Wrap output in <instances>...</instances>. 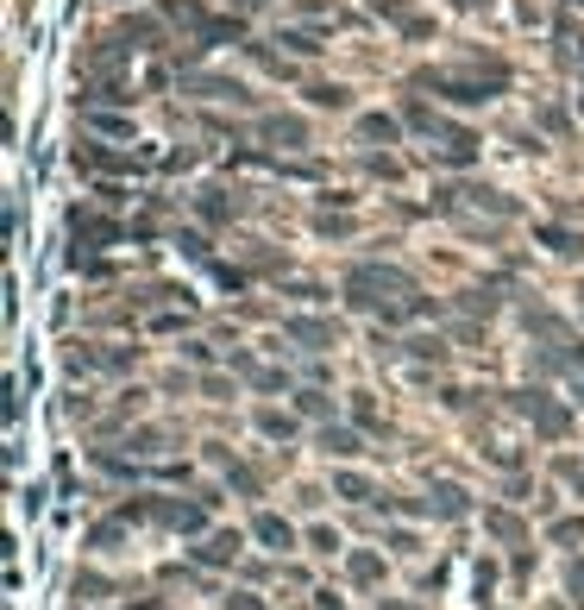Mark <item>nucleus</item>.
I'll return each mask as SVG.
<instances>
[{
  "mask_svg": "<svg viewBox=\"0 0 584 610\" xmlns=\"http://www.w3.org/2000/svg\"><path fill=\"white\" fill-rule=\"evenodd\" d=\"M189 208L208 220V227H233V220L246 215V189H220V183H208V189H195Z\"/></svg>",
  "mask_w": 584,
  "mask_h": 610,
  "instance_id": "nucleus-1",
  "label": "nucleus"
},
{
  "mask_svg": "<svg viewBox=\"0 0 584 610\" xmlns=\"http://www.w3.org/2000/svg\"><path fill=\"white\" fill-rule=\"evenodd\" d=\"M258 138L271 145V152H309V120L302 114H264L258 120Z\"/></svg>",
  "mask_w": 584,
  "mask_h": 610,
  "instance_id": "nucleus-2",
  "label": "nucleus"
},
{
  "mask_svg": "<svg viewBox=\"0 0 584 610\" xmlns=\"http://www.w3.org/2000/svg\"><path fill=\"white\" fill-rule=\"evenodd\" d=\"M283 340L309 347V353H333V347H340V321H327V316H290V321H283Z\"/></svg>",
  "mask_w": 584,
  "mask_h": 610,
  "instance_id": "nucleus-3",
  "label": "nucleus"
},
{
  "mask_svg": "<svg viewBox=\"0 0 584 610\" xmlns=\"http://www.w3.org/2000/svg\"><path fill=\"white\" fill-rule=\"evenodd\" d=\"M471 158H478V133H471V126H452V120H440V133H434V164L466 170Z\"/></svg>",
  "mask_w": 584,
  "mask_h": 610,
  "instance_id": "nucleus-4",
  "label": "nucleus"
},
{
  "mask_svg": "<svg viewBox=\"0 0 584 610\" xmlns=\"http://www.w3.org/2000/svg\"><path fill=\"white\" fill-rule=\"evenodd\" d=\"M70 234H76L82 252H101V246H114V239H119V227H114V220H101V215H82V208H76V215H70Z\"/></svg>",
  "mask_w": 584,
  "mask_h": 610,
  "instance_id": "nucleus-5",
  "label": "nucleus"
},
{
  "mask_svg": "<svg viewBox=\"0 0 584 610\" xmlns=\"http://www.w3.org/2000/svg\"><path fill=\"white\" fill-rule=\"evenodd\" d=\"M82 101H88V107H126V101H133V82L88 76V82H82Z\"/></svg>",
  "mask_w": 584,
  "mask_h": 610,
  "instance_id": "nucleus-6",
  "label": "nucleus"
},
{
  "mask_svg": "<svg viewBox=\"0 0 584 610\" xmlns=\"http://www.w3.org/2000/svg\"><path fill=\"white\" fill-rule=\"evenodd\" d=\"M358 138H365V145H403V120L396 114H358Z\"/></svg>",
  "mask_w": 584,
  "mask_h": 610,
  "instance_id": "nucleus-7",
  "label": "nucleus"
},
{
  "mask_svg": "<svg viewBox=\"0 0 584 610\" xmlns=\"http://www.w3.org/2000/svg\"><path fill=\"white\" fill-rule=\"evenodd\" d=\"M534 239H546V252H553V258H578L584 252V239L572 234V227H553V220H541V227H534Z\"/></svg>",
  "mask_w": 584,
  "mask_h": 610,
  "instance_id": "nucleus-8",
  "label": "nucleus"
},
{
  "mask_svg": "<svg viewBox=\"0 0 584 610\" xmlns=\"http://www.w3.org/2000/svg\"><path fill=\"white\" fill-rule=\"evenodd\" d=\"M302 95H309V107H333V114H340V107H352V89L346 82H309V89H302Z\"/></svg>",
  "mask_w": 584,
  "mask_h": 610,
  "instance_id": "nucleus-9",
  "label": "nucleus"
},
{
  "mask_svg": "<svg viewBox=\"0 0 584 610\" xmlns=\"http://www.w3.org/2000/svg\"><path fill=\"white\" fill-rule=\"evenodd\" d=\"M409 359H447V340H434V334H415V340H409Z\"/></svg>",
  "mask_w": 584,
  "mask_h": 610,
  "instance_id": "nucleus-10",
  "label": "nucleus"
},
{
  "mask_svg": "<svg viewBox=\"0 0 584 610\" xmlns=\"http://www.w3.org/2000/svg\"><path fill=\"white\" fill-rule=\"evenodd\" d=\"M321 447L327 453H358V441H352L346 428H321Z\"/></svg>",
  "mask_w": 584,
  "mask_h": 610,
  "instance_id": "nucleus-11",
  "label": "nucleus"
},
{
  "mask_svg": "<svg viewBox=\"0 0 584 610\" xmlns=\"http://www.w3.org/2000/svg\"><path fill=\"white\" fill-rule=\"evenodd\" d=\"M541 126H546V133H572V120H565L560 107H541Z\"/></svg>",
  "mask_w": 584,
  "mask_h": 610,
  "instance_id": "nucleus-12",
  "label": "nucleus"
},
{
  "mask_svg": "<svg viewBox=\"0 0 584 610\" xmlns=\"http://www.w3.org/2000/svg\"><path fill=\"white\" fill-rule=\"evenodd\" d=\"M452 7H466V13H478V7H490V0H452Z\"/></svg>",
  "mask_w": 584,
  "mask_h": 610,
  "instance_id": "nucleus-13",
  "label": "nucleus"
},
{
  "mask_svg": "<svg viewBox=\"0 0 584 610\" xmlns=\"http://www.w3.org/2000/svg\"><path fill=\"white\" fill-rule=\"evenodd\" d=\"M560 7H584V0H560Z\"/></svg>",
  "mask_w": 584,
  "mask_h": 610,
  "instance_id": "nucleus-14",
  "label": "nucleus"
},
{
  "mask_svg": "<svg viewBox=\"0 0 584 610\" xmlns=\"http://www.w3.org/2000/svg\"><path fill=\"white\" fill-rule=\"evenodd\" d=\"M578 58H584V44H578Z\"/></svg>",
  "mask_w": 584,
  "mask_h": 610,
  "instance_id": "nucleus-15",
  "label": "nucleus"
}]
</instances>
